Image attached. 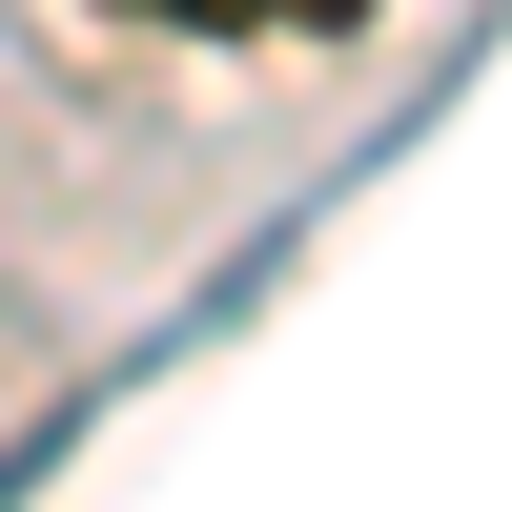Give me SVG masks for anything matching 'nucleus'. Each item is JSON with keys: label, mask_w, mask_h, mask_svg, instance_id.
<instances>
[{"label": "nucleus", "mask_w": 512, "mask_h": 512, "mask_svg": "<svg viewBox=\"0 0 512 512\" xmlns=\"http://www.w3.org/2000/svg\"><path fill=\"white\" fill-rule=\"evenodd\" d=\"M123 21H185V41H349L369 0H123Z\"/></svg>", "instance_id": "f257e3e1"}]
</instances>
